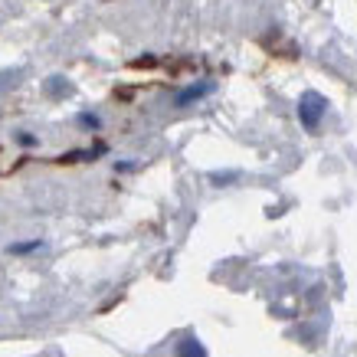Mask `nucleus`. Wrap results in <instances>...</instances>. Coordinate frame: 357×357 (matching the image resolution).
<instances>
[{
  "label": "nucleus",
  "mask_w": 357,
  "mask_h": 357,
  "mask_svg": "<svg viewBox=\"0 0 357 357\" xmlns=\"http://www.w3.org/2000/svg\"><path fill=\"white\" fill-rule=\"evenodd\" d=\"M17 141H20V144H26V148H33V144H36V138H33V135H26V131H23Z\"/></svg>",
  "instance_id": "6"
},
{
  "label": "nucleus",
  "mask_w": 357,
  "mask_h": 357,
  "mask_svg": "<svg viewBox=\"0 0 357 357\" xmlns=\"http://www.w3.org/2000/svg\"><path fill=\"white\" fill-rule=\"evenodd\" d=\"M213 92V82H197V86H187V89H181L177 96H174V105H190V102H197V98H204V96H210Z\"/></svg>",
  "instance_id": "2"
},
{
  "label": "nucleus",
  "mask_w": 357,
  "mask_h": 357,
  "mask_svg": "<svg viewBox=\"0 0 357 357\" xmlns=\"http://www.w3.org/2000/svg\"><path fill=\"white\" fill-rule=\"evenodd\" d=\"M181 357H206V354H204V347H200V341L187 337L184 344H181Z\"/></svg>",
  "instance_id": "4"
},
{
  "label": "nucleus",
  "mask_w": 357,
  "mask_h": 357,
  "mask_svg": "<svg viewBox=\"0 0 357 357\" xmlns=\"http://www.w3.org/2000/svg\"><path fill=\"white\" fill-rule=\"evenodd\" d=\"M79 125H86V128H98V125H102V121H98V115H79Z\"/></svg>",
  "instance_id": "5"
},
{
  "label": "nucleus",
  "mask_w": 357,
  "mask_h": 357,
  "mask_svg": "<svg viewBox=\"0 0 357 357\" xmlns=\"http://www.w3.org/2000/svg\"><path fill=\"white\" fill-rule=\"evenodd\" d=\"M36 249H43V239H30V243H13L7 246L10 256H26V252H36Z\"/></svg>",
  "instance_id": "3"
},
{
  "label": "nucleus",
  "mask_w": 357,
  "mask_h": 357,
  "mask_svg": "<svg viewBox=\"0 0 357 357\" xmlns=\"http://www.w3.org/2000/svg\"><path fill=\"white\" fill-rule=\"evenodd\" d=\"M321 115H325V98L314 96V92L302 96V102H298V119L305 121V128H318Z\"/></svg>",
  "instance_id": "1"
}]
</instances>
